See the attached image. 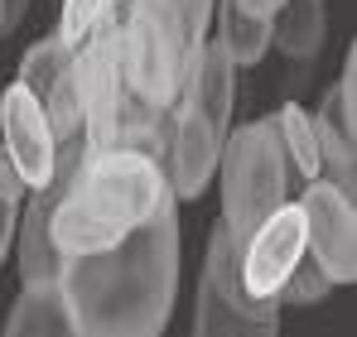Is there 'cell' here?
<instances>
[{"label": "cell", "instance_id": "cell-1", "mask_svg": "<svg viewBox=\"0 0 357 337\" xmlns=\"http://www.w3.org/2000/svg\"><path fill=\"white\" fill-rule=\"evenodd\" d=\"M59 289L77 337H155L178 299V217L155 212L145 226L92 256H63Z\"/></svg>", "mask_w": 357, "mask_h": 337}, {"label": "cell", "instance_id": "cell-2", "mask_svg": "<svg viewBox=\"0 0 357 337\" xmlns=\"http://www.w3.org/2000/svg\"><path fill=\"white\" fill-rule=\"evenodd\" d=\"M174 207L165 168L140 150H87L54 203L49 236L59 256H92L116 246L155 212Z\"/></svg>", "mask_w": 357, "mask_h": 337}, {"label": "cell", "instance_id": "cell-3", "mask_svg": "<svg viewBox=\"0 0 357 337\" xmlns=\"http://www.w3.org/2000/svg\"><path fill=\"white\" fill-rule=\"evenodd\" d=\"M116 49L126 87L145 107H174L203 34L174 0H116Z\"/></svg>", "mask_w": 357, "mask_h": 337}, {"label": "cell", "instance_id": "cell-4", "mask_svg": "<svg viewBox=\"0 0 357 337\" xmlns=\"http://www.w3.org/2000/svg\"><path fill=\"white\" fill-rule=\"evenodd\" d=\"M218 168H222V226L232 231V241L241 246L280 203H290L295 168L285 159L275 116L232 125L227 140H222Z\"/></svg>", "mask_w": 357, "mask_h": 337}, {"label": "cell", "instance_id": "cell-5", "mask_svg": "<svg viewBox=\"0 0 357 337\" xmlns=\"http://www.w3.org/2000/svg\"><path fill=\"white\" fill-rule=\"evenodd\" d=\"M304 217V251L328 270L333 284L357 280V207L353 193L338 188L333 178H309L295 198Z\"/></svg>", "mask_w": 357, "mask_h": 337}, {"label": "cell", "instance_id": "cell-6", "mask_svg": "<svg viewBox=\"0 0 357 337\" xmlns=\"http://www.w3.org/2000/svg\"><path fill=\"white\" fill-rule=\"evenodd\" d=\"M34 102L39 111L49 116L54 125V140L68 135H82V97H77V63H73V44L63 39L59 29L44 34L39 44H29L20 58V77H15Z\"/></svg>", "mask_w": 357, "mask_h": 337}, {"label": "cell", "instance_id": "cell-7", "mask_svg": "<svg viewBox=\"0 0 357 337\" xmlns=\"http://www.w3.org/2000/svg\"><path fill=\"white\" fill-rule=\"evenodd\" d=\"M304 256V217L299 203H280L266 222L237 246V270L251 299H280V284Z\"/></svg>", "mask_w": 357, "mask_h": 337}, {"label": "cell", "instance_id": "cell-8", "mask_svg": "<svg viewBox=\"0 0 357 337\" xmlns=\"http://www.w3.org/2000/svg\"><path fill=\"white\" fill-rule=\"evenodd\" d=\"M314 120V145H319V168L324 178H333L338 188L353 193V168H357V54L348 49L343 58V77L324 92Z\"/></svg>", "mask_w": 357, "mask_h": 337}, {"label": "cell", "instance_id": "cell-9", "mask_svg": "<svg viewBox=\"0 0 357 337\" xmlns=\"http://www.w3.org/2000/svg\"><path fill=\"white\" fill-rule=\"evenodd\" d=\"M0 145H5L10 164L20 168L24 188H44V183H49L59 140H54L49 116L39 111V102H34L20 82H10L5 97H0Z\"/></svg>", "mask_w": 357, "mask_h": 337}, {"label": "cell", "instance_id": "cell-10", "mask_svg": "<svg viewBox=\"0 0 357 337\" xmlns=\"http://www.w3.org/2000/svg\"><path fill=\"white\" fill-rule=\"evenodd\" d=\"M5 333L10 337H73V318H68V304H63L59 275L20 284V294L10 304V318H5Z\"/></svg>", "mask_w": 357, "mask_h": 337}, {"label": "cell", "instance_id": "cell-11", "mask_svg": "<svg viewBox=\"0 0 357 337\" xmlns=\"http://www.w3.org/2000/svg\"><path fill=\"white\" fill-rule=\"evenodd\" d=\"M203 280L213 284L232 308L251 313V318H280V299H251L246 284H241V270H237V241L232 231L222 226V217L213 222L208 231V251H203Z\"/></svg>", "mask_w": 357, "mask_h": 337}, {"label": "cell", "instance_id": "cell-12", "mask_svg": "<svg viewBox=\"0 0 357 337\" xmlns=\"http://www.w3.org/2000/svg\"><path fill=\"white\" fill-rule=\"evenodd\" d=\"M324 34H328V0H285L271 19V49H280L295 63L319 58Z\"/></svg>", "mask_w": 357, "mask_h": 337}, {"label": "cell", "instance_id": "cell-13", "mask_svg": "<svg viewBox=\"0 0 357 337\" xmlns=\"http://www.w3.org/2000/svg\"><path fill=\"white\" fill-rule=\"evenodd\" d=\"M213 19H218V49L232 58V68H256L261 58L271 54V19H261V15H246L241 5L232 0H218L213 5Z\"/></svg>", "mask_w": 357, "mask_h": 337}, {"label": "cell", "instance_id": "cell-14", "mask_svg": "<svg viewBox=\"0 0 357 337\" xmlns=\"http://www.w3.org/2000/svg\"><path fill=\"white\" fill-rule=\"evenodd\" d=\"M193 333L198 337H275L280 318H251L232 308L213 284L198 275V304H193Z\"/></svg>", "mask_w": 357, "mask_h": 337}, {"label": "cell", "instance_id": "cell-15", "mask_svg": "<svg viewBox=\"0 0 357 337\" xmlns=\"http://www.w3.org/2000/svg\"><path fill=\"white\" fill-rule=\"evenodd\" d=\"M275 130H280L285 159H290L299 183L324 178V168H319V145H314V120H309V111H304L299 102H285V107L275 111Z\"/></svg>", "mask_w": 357, "mask_h": 337}, {"label": "cell", "instance_id": "cell-16", "mask_svg": "<svg viewBox=\"0 0 357 337\" xmlns=\"http://www.w3.org/2000/svg\"><path fill=\"white\" fill-rule=\"evenodd\" d=\"M333 294V280H328V270L304 251L295 260V270L285 275V284H280V304H290V308H314V304H324Z\"/></svg>", "mask_w": 357, "mask_h": 337}, {"label": "cell", "instance_id": "cell-17", "mask_svg": "<svg viewBox=\"0 0 357 337\" xmlns=\"http://www.w3.org/2000/svg\"><path fill=\"white\" fill-rule=\"evenodd\" d=\"M29 198L20 168L10 164L5 145H0V265L10 260V246H15V222H20V203Z\"/></svg>", "mask_w": 357, "mask_h": 337}, {"label": "cell", "instance_id": "cell-18", "mask_svg": "<svg viewBox=\"0 0 357 337\" xmlns=\"http://www.w3.org/2000/svg\"><path fill=\"white\" fill-rule=\"evenodd\" d=\"M116 0H63V10H59V34L68 39V44H77L107 10H112Z\"/></svg>", "mask_w": 357, "mask_h": 337}, {"label": "cell", "instance_id": "cell-19", "mask_svg": "<svg viewBox=\"0 0 357 337\" xmlns=\"http://www.w3.org/2000/svg\"><path fill=\"white\" fill-rule=\"evenodd\" d=\"M24 15H29V0H0V39H10Z\"/></svg>", "mask_w": 357, "mask_h": 337}, {"label": "cell", "instance_id": "cell-20", "mask_svg": "<svg viewBox=\"0 0 357 337\" xmlns=\"http://www.w3.org/2000/svg\"><path fill=\"white\" fill-rule=\"evenodd\" d=\"M232 5H241L246 15H261V19H275V10H280L285 0H232Z\"/></svg>", "mask_w": 357, "mask_h": 337}]
</instances>
